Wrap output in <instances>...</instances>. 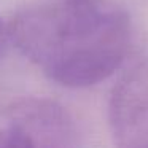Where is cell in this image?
<instances>
[{
  "label": "cell",
  "instance_id": "8992f818",
  "mask_svg": "<svg viewBox=\"0 0 148 148\" xmlns=\"http://www.w3.org/2000/svg\"><path fill=\"white\" fill-rule=\"evenodd\" d=\"M0 110H5V108H2V105H0Z\"/></svg>",
  "mask_w": 148,
  "mask_h": 148
},
{
  "label": "cell",
  "instance_id": "6da1fadb",
  "mask_svg": "<svg viewBox=\"0 0 148 148\" xmlns=\"http://www.w3.org/2000/svg\"><path fill=\"white\" fill-rule=\"evenodd\" d=\"M7 35L53 81L88 88L119 69L132 27L127 13L108 0H58L16 14Z\"/></svg>",
  "mask_w": 148,
  "mask_h": 148
},
{
  "label": "cell",
  "instance_id": "7a4b0ae2",
  "mask_svg": "<svg viewBox=\"0 0 148 148\" xmlns=\"http://www.w3.org/2000/svg\"><path fill=\"white\" fill-rule=\"evenodd\" d=\"M108 121L115 148H148V54L113 86Z\"/></svg>",
  "mask_w": 148,
  "mask_h": 148
},
{
  "label": "cell",
  "instance_id": "5b68a950",
  "mask_svg": "<svg viewBox=\"0 0 148 148\" xmlns=\"http://www.w3.org/2000/svg\"><path fill=\"white\" fill-rule=\"evenodd\" d=\"M8 40V35H7V29L3 27V24H2V21H0V53H2V49H3L5 46V42Z\"/></svg>",
  "mask_w": 148,
  "mask_h": 148
},
{
  "label": "cell",
  "instance_id": "3957f363",
  "mask_svg": "<svg viewBox=\"0 0 148 148\" xmlns=\"http://www.w3.org/2000/svg\"><path fill=\"white\" fill-rule=\"evenodd\" d=\"M11 123L27 132L34 148H78V132L64 107L48 99H24L7 107Z\"/></svg>",
  "mask_w": 148,
  "mask_h": 148
},
{
  "label": "cell",
  "instance_id": "277c9868",
  "mask_svg": "<svg viewBox=\"0 0 148 148\" xmlns=\"http://www.w3.org/2000/svg\"><path fill=\"white\" fill-rule=\"evenodd\" d=\"M0 148H34L27 132L11 123L8 127L0 129Z\"/></svg>",
  "mask_w": 148,
  "mask_h": 148
}]
</instances>
